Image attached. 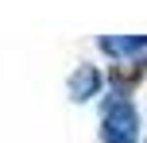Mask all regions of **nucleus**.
Masks as SVG:
<instances>
[{"mask_svg":"<svg viewBox=\"0 0 147 143\" xmlns=\"http://www.w3.org/2000/svg\"><path fill=\"white\" fill-rule=\"evenodd\" d=\"M101 143H140V112L124 93H112L101 112Z\"/></svg>","mask_w":147,"mask_h":143,"instance_id":"obj_1","label":"nucleus"},{"mask_svg":"<svg viewBox=\"0 0 147 143\" xmlns=\"http://www.w3.org/2000/svg\"><path fill=\"white\" fill-rule=\"evenodd\" d=\"M101 89H105V74H101V66H89V62H81L66 77V93L74 105H89L93 97H101Z\"/></svg>","mask_w":147,"mask_h":143,"instance_id":"obj_2","label":"nucleus"},{"mask_svg":"<svg viewBox=\"0 0 147 143\" xmlns=\"http://www.w3.org/2000/svg\"><path fill=\"white\" fill-rule=\"evenodd\" d=\"M97 46L112 58H140L147 54V35H101Z\"/></svg>","mask_w":147,"mask_h":143,"instance_id":"obj_3","label":"nucleus"},{"mask_svg":"<svg viewBox=\"0 0 147 143\" xmlns=\"http://www.w3.org/2000/svg\"><path fill=\"white\" fill-rule=\"evenodd\" d=\"M143 143H147V139H143Z\"/></svg>","mask_w":147,"mask_h":143,"instance_id":"obj_4","label":"nucleus"}]
</instances>
